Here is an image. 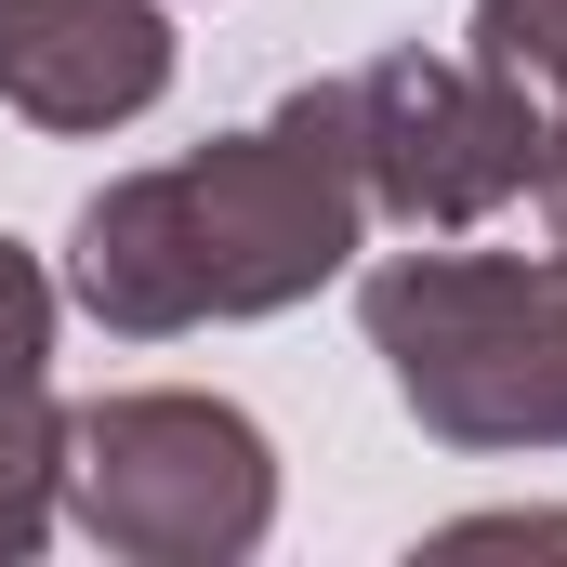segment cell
<instances>
[{"label":"cell","mask_w":567,"mask_h":567,"mask_svg":"<svg viewBox=\"0 0 567 567\" xmlns=\"http://www.w3.org/2000/svg\"><path fill=\"white\" fill-rule=\"evenodd\" d=\"M357 238H370L357 172L278 106L251 133L93 185L66 225V303L120 343H172L198 317H290L357 265Z\"/></svg>","instance_id":"obj_1"},{"label":"cell","mask_w":567,"mask_h":567,"mask_svg":"<svg viewBox=\"0 0 567 567\" xmlns=\"http://www.w3.org/2000/svg\"><path fill=\"white\" fill-rule=\"evenodd\" d=\"M357 317L435 449H567V251H396Z\"/></svg>","instance_id":"obj_2"},{"label":"cell","mask_w":567,"mask_h":567,"mask_svg":"<svg viewBox=\"0 0 567 567\" xmlns=\"http://www.w3.org/2000/svg\"><path fill=\"white\" fill-rule=\"evenodd\" d=\"M290 120L357 172L370 225H410V238L488 225L542 172V93L488 80L475 53H370L343 80H303Z\"/></svg>","instance_id":"obj_3"},{"label":"cell","mask_w":567,"mask_h":567,"mask_svg":"<svg viewBox=\"0 0 567 567\" xmlns=\"http://www.w3.org/2000/svg\"><path fill=\"white\" fill-rule=\"evenodd\" d=\"M66 515L133 567H238L278 528V449L225 396H93L66 410Z\"/></svg>","instance_id":"obj_4"},{"label":"cell","mask_w":567,"mask_h":567,"mask_svg":"<svg viewBox=\"0 0 567 567\" xmlns=\"http://www.w3.org/2000/svg\"><path fill=\"white\" fill-rule=\"evenodd\" d=\"M0 93L40 133H120L172 93L158 0H0Z\"/></svg>","instance_id":"obj_5"},{"label":"cell","mask_w":567,"mask_h":567,"mask_svg":"<svg viewBox=\"0 0 567 567\" xmlns=\"http://www.w3.org/2000/svg\"><path fill=\"white\" fill-rule=\"evenodd\" d=\"M66 515V410L40 383H0V567L40 555Z\"/></svg>","instance_id":"obj_6"},{"label":"cell","mask_w":567,"mask_h":567,"mask_svg":"<svg viewBox=\"0 0 567 567\" xmlns=\"http://www.w3.org/2000/svg\"><path fill=\"white\" fill-rule=\"evenodd\" d=\"M475 66L515 93H567V0H475Z\"/></svg>","instance_id":"obj_7"},{"label":"cell","mask_w":567,"mask_h":567,"mask_svg":"<svg viewBox=\"0 0 567 567\" xmlns=\"http://www.w3.org/2000/svg\"><path fill=\"white\" fill-rule=\"evenodd\" d=\"M53 370V278L0 238V383H40Z\"/></svg>","instance_id":"obj_8"},{"label":"cell","mask_w":567,"mask_h":567,"mask_svg":"<svg viewBox=\"0 0 567 567\" xmlns=\"http://www.w3.org/2000/svg\"><path fill=\"white\" fill-rule=\"evenodd\" d=\"M528 198H542V225H555V251H567V93L542 106V172H528Z\"/></svg>","instance_id":"obj_9"},{"label":"cell","mask_w":567,"mask_h":567,"mask_svg":"<svg viewBox=\"0 0 567 567\" xmlns=\"http://www.w3.org/2000/svg\"><path fill=\"white\" fill-rule=\"evenodd\" d=\"M449 542H567V515H475V528H449Z\"/></svg>","instance_id":"obj_10"}]
</instances>
